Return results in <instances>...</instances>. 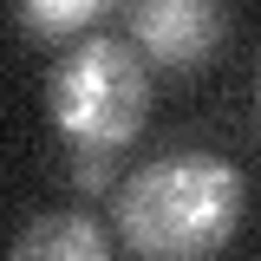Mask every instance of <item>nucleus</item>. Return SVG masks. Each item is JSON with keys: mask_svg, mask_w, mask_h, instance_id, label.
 Masks as SVG:
<instances>
[{"mask_svg": "<svg viewBox=\"0 0 261 261\" xmlns=\"http://www.w3.org/2000/svg\"><path fill=\"white\" fill-rule=\"evenodd\" d=\"M248 183L209 150H170L130 170L118 190V228L144 261H202L242 228Z\"/></svg>", "mask_w": 261, "mask_h": 261, "instance_id": "obj_1", "label": "nucleus"}, {"mask_svg": "<svg viewBox=\"0 0 261 261\" xmlns=\"http://www.w3.org/2000/svg\"><path fill=\"white\" fill-rule=\"evenodd\" d=\"M46 98H53V124L72 137V150H124L150 111V65L130 53V39L92 33L59 53Z\"/></svg>", "mask_w": 261, "mask_h": 261, "instance_id": "obj_2", "label": "nucleus"}, {"mask_svg": "<svg viewBox=\"0 0 261 261\" xmlns=\"http://www.w3.org/2000/svg\"><path fill=\"white\" fill-rule=\"evenodd\" d=\"M222 7L209 0H144L130 7V39H137V59L157 65H202L222 46Z\"/></svg>", "mask_w": 261, "mask_h": 261, "instance_id": "obj_3", "label": "nucleus"}, {"mask_svg": "<svg viewBox=\"0 0 261 261\" xmlns=\"http://www.w3.org/2000/svg\"><path fill=\"white\" fill-rule=\"evenodd\" d=\"M7 261H111V248H105V228L85 209H53V216H33L13 235Z\"/></svg>", "mask_w": 261, "mask_h": 261, "instance_id": "obj_4", "label": "nucleus"}, {"mask_svg": "<svg viewBox=\"0 0 261 261\" xmlns=\"http://www.w3.org/2000/svg\"><path fill=\"white\" fill-rule=\"evenodd\" d=\"M105 20V0H27L20 7V27L27 33H46V39H65V33Z\"/></svg>", "mask_w": 261, "mask_h": 261, "instance_id": "obj_5", "label": "nucleus"}, {"mask_svg": "<svg viewBox=\"0 0 261 261\" xmlns=\"http://www.w3.org/2000/svg\"><path fill=\"white\" fill-rule=\"evenodd\" d=\"M72 176H79V190H111V150H79L72 157Z\"/></svg>", "mask_w": 261, "mask_h": 261, "instance_id": "obj_6", "label": "nucleus"}]
</instances>
